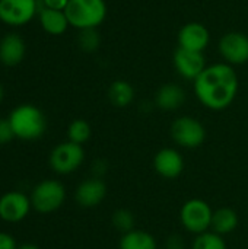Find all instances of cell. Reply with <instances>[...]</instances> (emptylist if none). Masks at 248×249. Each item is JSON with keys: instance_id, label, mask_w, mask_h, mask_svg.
<instances>
[{"instance_id": "cell-1", "label": "cell", "mask_w": 248, "mask_h": 249, "mask_svg": "<svg viewBox=\"0 0 248 249\" xmlns=\"http://www.w3.org/2000/svg\"><path fill=\"white\" fill-rule=\"evenodd\" d=\"M193 83L196 98L203 107L213 111L228 108L238 93V76L228 63L206 66Z\"/></svg>"}, {"instance_id": "cell-2", "label": "cell", "mask_w": 248, "mask_h": 249, "mask_svg": "<svg viewBox=\"0 0 248 249\" xmlns=\"http://www.w3.org/2000/svg\"><path fill=\"white\" fill-rule=\"evenodd\" d=\"M10 125L13 128L15 137L20 140H37L47 128L45 115L39 108L31 104H23L16 107L9 115Z\"/></svg>"}, {"instance_id": "cell-3", "label": "cell", "mask_w": 248, "mask_h": 249, "mask_svg": "<svg viewBox=\"0 0 248 249\" xmlns=\"http://www.w3.org/2000/svg\"><path fill=\"white\" fill-rule=\"evenodd\" d=\"M64 13L77 29H96L107 18L105 0H69Z\"/></svg>"}, {"instance_id": "cell-4", "label": "cell", "mask_w": 248, "mask_h": 249, "mask_svg": "<svg viewBox=\"0 0 248 249\" xmlns=\"http://www.w3.org/2000/svg\"><path fill=\"white\" fill-rule=\"evenodd\" d=\"M66 200V188L56 179H44L38 182L31 193L32 207L42 214L58 210Z\"/></svg>"}, {"instance_id": "cell-5", "label": "cell", "mask_w": 248, "mask_h": 249, "mask_svg": "<svg viewBox=\"0 0 248 249\" xmlns=\"http://www.w3.org/2000/svg\"><path fill=\"white\" fill-rule=\"evenodd\" d=\"M213 210L202 198L187 200L180 210V220L186 231L194 235L205 233L212 226Z\"/></svg>"}, {"instance_id": "cell-6", "label": "cell", "mask_w": 248, "mask_h": 249, "mask_svg": "<svg viewBox=\"0 0 248 249\" xmlns=\"http://www.w3.org/2000/svg\"><path fill=\"white\" fill-rule=\"evenodd\" d=\"M171 137L181 147L197 149L206 140V128L199 120L184 115L171 124Z\"/></svg>"}, {"instance_id": "cell-7", "label": "cell", "mask_w": 248, "mask_h": 249, "mask_svg": "<svg viewBox=\"0 0 248 249\" xmlns=\"http://www.w3.org/2000/svg\"><path fill=\"white\" fill-rule=\"evenodd\" d=\"M85 160V150L80 144L64 142L57 144L50 153V166L60 175H67L80 168Z\"/></svg>"}, {"instance_id": "cell-8", "label": "cell", "mask_w": 248, "mask_h": 249, "mask_svg": "<svg viewBox=\"0 0 248 249\" xmlns=\"http://www.w3.org/2000/svg\"><path fill=\"white\" fill-rule=\"evenodd\" d=\"M38 10V0H0V20L10 26L26 25Z\"/></svg>"}, {"instance_id": "cell-9", "label": "cell", "mask_w": 248, "mask_h": 249, "mask_svg": "<svg viewBox=\"0 0 248 249\" xmlns=\"http://www.w3.org/2000/svg\"><path fill=\"white\" fill-rule=\"evenodd\" d=\"M32 207L31 197L20 191H9L0 197V219L7 223L22 222Z\"/></svg>"}, {"instance_id": "cell-10", "label": "cell", "mask_w": 248, "mask_h": 249, "mask_svg": "<svg viewBox=\"0 0 248 249\" xmlns=\"http://www.w3.org/2000/svg\"><path fill=\"white\" fill-rule=\"evenodd\" d=\"M219 53L228 64L248 61V36L243 32H228L219 41Z\"/></svg>"}, {"instance_id": "cell-11", "label": "cell", "mask_w": 248, "mask_h": 249, "mask_svg": "<svg viewBox=\"0 0 248 249\" xmlns=\"http://www.w3.org/2000/svg\"><path fill=\"white\" fill-rule=\"evenodd\" d=\"M174 67L181 77L194 82L206 69V61L203 53L190 51L178 47L174 53Z\"/></svg>"}, {"instance_id": "cell-12", "label": "cell", "mask_w": 248, "mask_h": 249, "mask_svg": "<svg viewBox=\"0 0 248 249\" xmlns=\"http://www.w3.org/2000/svg\"><path fill=\"white\" fill-rule=\"evenodd\" d=\"M153 168L159 177L165 179H175L184 171V158L178 150L164 147L153 156Z\"/></svg>"}, {"instance_id": "cell-13", "label": "cell", "mask_w": 248, "mask_h": 249, "mask_svg": "<svg viewBox=\"0 0 248 249\" xmlns=\"http://www.w3.org/2000/svg\"><path fill=\"white\" fill-rule=\"evenodd\" d=\"M210 34L208 28L199 22L186 23L178 32V47L190 51L203 53L209 45Z\"/></svg>"}, {"instance_id": "cell-14", "label": "cell", "mask_w": 248, "mask_h": 249, "mask_svg": "<svg viewBox=\"0 0 248 249\" xmlns=\"http://www.w3.org/2000/svg\"><path fill=\"white\" fill-rule=\"evenodd\" d=\"M107 197V185L101 178H91L79 184L75 193L76 203L80 207L92 209L99 206Z\"/></svg>"}, {"instance_id": "cell-15", "label": "cell", "mask_w": 248, "mask_h": 249, "mask_svg": "<svg viewBox=\"0 0 248 249\" xmlns=\"http://www.w3.org/2000/svg\"><path fill=\"white\" fill-rule=\"evenodd\" d=\"M25 57V42L18 34H6L0 41V61L13 67L18 66Z\"/></svg>"}, {"instance_id": "cell-16", "label": "cell", "mask_w": 248, "mask_h": 249, "mask_svg": "<svg viewBox=\"0 0 248 249\" xmlns=\"http://www.w3.org/2000/svg\"><path fill=\"white\" fill-rule=\"evenodd\" d=\"M184 101L186 92L181 86L175 83L162 85L155 95V104L162 111H175L183 107Z\"/></svg>"}, {"instance_id": "cell-17", "label": "cell", "mask_w": 248, "mask_h": 249, "mask_svg": "<svg viewBox=\"0 0 248 249\" xmlns=\"http://www.w3.org/2000/svg\"><path fill=\"white\" fill-rule=\"evenodd\" d=\"M39 12V22L42 29L51 35H61L66 32L67 26L70 25L64 10H54L48 7H42Z\"/></svg>"}, {"instance_id": "cell-18", "label": "cell", "mask_w": 248, "mask_h": 249, "mask_svg": "<svg viewBox=\"0 0 248 249\" xmlns=\"http://www.w3.org/2000/svg\"><path fill=\"white\" fill-rule=\"evenodd\" d=\"M238 226V214L234 209L229 207H221L213 212L212 217V232L224 236L231 232H234Z\"/></svg>"}, {"instance_id": "cell-19", "label": "cell", "mask_w": 248, "mask_h": 249, "mask_svg": "<svg viewBox=\"0 0 248 249\" xmlns=\"http://www.w3.org/2000/svg\"><path fill=\"white\" fill-rule=\"evenodd\" d=\"M120 249H156V241L155 238L146 232L133 229L127 233H124L118 244Z\"/></svg>"}, {"instance_id": "cell-20", "label": "cell", "mask_w": 248, "mask_h": 249, "mask_svg": "<svg viewBox=\"0 0 248 249\" xmlns=\"http://www.w3.org/2000/svg\"><path fill=\"white\" fill-rule=\"evenodd\" d=\"M108 99L117 108H126L134 99V89L126 80H114L108 88Z\"/></svg>"}, {"instance_id": "cell-21", "label": "cell", "mask_w": 248, "mask_h": 249, "mask_svg": "<svg viewBox=\"0 0 248 249\" xmlns=\"http://www.w3.org/2000/svg\"><path fill=\"white\" fill-rule=\"evenodd\" d=\"M91 134H92V128H91L89 123L85 120H75L69 124L67 137H69V142H72V143L82 146L83 143H86L91 139Z\"/></svg>"}, {"instance_id": "cell-22", "label": "cell", "mask_w": 248, "mask_h": 249, "mask_svg": "<svg viewBox=\"0 0 248 249\" xmlns=\"http://www.w3.org/2000/svg\"><path fill=\"white\" fill-rule=\"evenodd\" d=\"M191 249H227V244L224 241V236L208 231L196 236Z\"/></svg>"}, {"instance_id": "cell-23", "label": "cell", "mask_w": 248, "mask_h": 249, "mask_svg": "<svg viewBox=\"0 0 248 249\" xmlns=\"http://www.w3.org/2000/svg\"><path fill=\"white\" fill-rule=\"evenodd\" d=\"M113 226L115 231L121 232L123 235L134 229V216L127 209H118L113 213Z\"/></svg>"}, {"instance_id": "cell-24", "label": "cell", "mask_w": 248, "mask_h": 249, "mask_svg": "<svg viewBox=\"0 0 248 249\" xmlns=\"http://www.w3.org/2000/svg\"><path fill=\"white\" fill-rule=\"evenodd\" d=\"M77 42H79V47L83 51L92 53L99 47L101 38H99L96 29H82L79 36H77Z\"/></svg>"}, {"instance_id": "cell-25", "label": "cell", "mask_w": 248, "mask_h": 249, "mask_svg": "<svg viewBox=\"0 0 248 249\" xmlns=\"http://www.w3.org/2000/svg\"><path fill=\"white\" fill-rule=\"evenodd\" d=\"M15 137L9 118H0V144H7Z\"/></svg>"}, {"instance_id": "cell-26", "label": "cell", "mask_w": 248, "mask_h": 249, "mask_svg": "<svg viewBox=\"0 0 248 249\" xmlns=\"http://www.w3.org/2000/svg\"><path fill=\"white\" fill-rule=\"evenodd\" d=\"M186 244L184 239L180 235H171L167 239V249H184Z\"/></svg>"}, {"instance_id": "cell-27", "label": "cell", "mask_w": 248, "mask_h": 249, "mask_svg": "<svg viewBox=\"0 0 248 249\" xmlns=\"http://www.w3.org/2000/svg\"><path fill=\"white\" fill-rule=\"evenodd\" d=\"M0 249H18L16 242L12 238V235L0 232Z\"/></svg>"}, {"instance_id": "cell-28", "label": "cell", "mask_w": 248, "mask_h": 249, "mask_svg": "<svg viewBox=\"0 0 248 249\" xmlns=\"http://www.w3.org/2000/svg\"><path fill=\"white\" fill-rule=\"evenodd\" d=\"M42 3H44V7L54 9V10H64L69 0H42Z\"/></svg>"}, {"instance_id": "cell-29", "label": "cell", "mask_w": 248, "mask_h": 249, "mask_svg": "<svg viewBox=\"0 0 248 249\" xmlns=\"http://www.w3.org/2000/svg\"><path fill=\"white\" fill-rule=\"evenodd\" d=\"M18 249H39L37 245H34V244H23V245H20Z\"/></svg>"}, {"instance_id": "cell-30", "label": "cell", "mask_w": 248, "mask_h": 249, "mask_svg": "<svg viewBox=\"0 0 248 249\" xmlns=\"http://www.w3.org/2000/svg\"><path fill=\"white\" fill-rule=\"evenodd\" d=\"M3 95H4V92H3V86L0 85V102L3 101Z\"/></svg>"}]
</instances>
